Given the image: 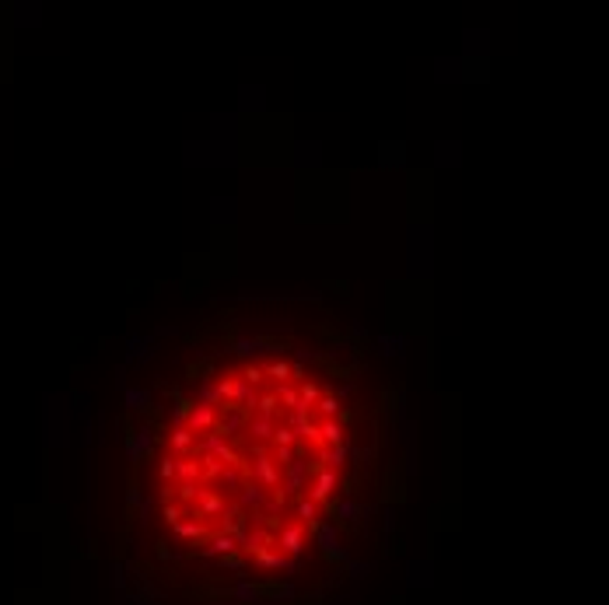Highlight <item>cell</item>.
Wrapping results in <instances>:
<instances>
[{"label":"cell","instance_id":"obj_12","mask_svg":"<svg viewBox=\"0 0 609 605\" xmlns=\"http://www.w3.org/2000/svg\"><path fill=\"white\" fill-rule=\"evenodd\" d=\"M319 444H322V448L344 444V427H340V420H322V424H319Z\"/></svg>","mask_w":609,"mask_h":605},{"label":"cell","instance_id":"obj_7","mask_svg":"<svg viewBox=\"0 0 609 605\" xmlns=\"http://www.w3.org/2000/svg\"><path fill=\"white\" fill-rule=\"evenodd\" d=\"M172 528H175V536H182L186 543L207 539V521H203V518H197V514H193V518H179Z\"/></svg>","mask_w":609,"mask_h":605},{"label":"cell","instance_id":"obj_6","mask_svg":"<svg viewBox=\"0 0 609 605\" xmlns=\"http://www.w3.org/2000/svg\"><path fill=\"white\" fill-rule=\"evenodd\" d=\"M165 444H168L172 455H189V451L197 448V434H189V427H172Z\"/></svg>","mask_w":609,"mask_h":605},{"label":"cell","instance_id":"obj_26","mask_svg":"<svg viewBox=\"0 0 609 605\" xmlns=\"http://www.w3.org/2000/svg\"><path fill=\"white\" fill-rule=\"evenodd\" d=\"M245 385H249V389H259V385H263V367H256V364L245 367Z\"/></svg>","mask_w":609,"mask_h":605},{"label":"cell","instance_id":"obj_19","mask_svg":"<svg viewBox=\"0 0 609 605\" xmlns=\"http://www.w3.org/2000/svg\"><path fill=\"white\" fill-rule=\"evenodd\" d=\"M277 409H280V402H277V396H274V392L256 396V413H259V417H274Z\"/></svg>","mask_w":609,"mask_h":605},{"label":"cell","instance_id":"obj_25","mask_svg":"<svg viewBox=\"0 0 609 605\" xmlns=\"http://www.w3.org/2000/svg\"><path fill=\"white\" fill-rule=\"evenodd\" d=\"M126 406L130 409H147V392L144 389H130L126 392Z\"/></svg>","mask_w":609,"mask_h":605},{"label":"cell","instance_id":"obj_1","mask_svg":"<svg viewBox=\"0 0 609 605\" xmlns=\"http://www.w3.org/2000/svg\"><path fill=\"white\" fill-rule=\"evenodd\" d=\"M249 472L256 476V483L263 486V490H280V479H284V472H280V466L270 459V451H263V448H256L252 451V462H249Z\"/></svg>","mask_w":609,"mask_h":605},{"label":"cell","instance_id":"obj_21","mask_svg":"<svg viewBox=\"0 0 609 605\" xmlns=\"http://www.w3.org/2000/svg\"><path fill=\"white\" fill-rule=\"evenodd\" d=\"M298 396H301V402H304V406L312 409V406L322 399V389H319L315 382H309V378H304V382H301V389H298Z\"/></svg>","mask_w":609,"mask_h":605},{"label":"cell","instance_id":"obj_23","mask_svg":"<svg viewBox=\"0 0 609 605\" xmlns=\"http://www.w3.org/2000/svg\"><path fill=\"white\" fill-rule=\"evenodd\" d=\"M274 441H277V448H294V444H298V434H294L291 427H277V431H274Z\"/></svg>","mask_w":609,"mask_h":605},{"label":"cell","instance_id":"obj_24","mask_svg":"<svg viewBox=\"0 0 609 605\" xmlns=\"http://www.w3.org/2000/svg\"><path fill=\"white\" fill-rule=\"evenodd\" d=\"M336 514L344 518V521H351V525H354V521L361 518V507H357V504H351V501H344V504H336Z\"/></svg>","mask_w":609,"mask_h":605},{"label":"cell","instance_id":"obj_22","mask_svg":"<svg viewBox=\"0 0 609 605\" xmlns=\"http://www.w3.org/2000/svg\"><path fill=\"white\" fill-rule=\"evenodd\" d=\"M263 347H266V343H263V339H249V336H242V339H239V343H235V350H239L242 357H252V354H259Z\"/></svg>","mask_w":609,"mask_h":605},{"label":"cell","instance_id":"obj_28","mask_svg":"<svg viewBox=\"0 0 609 605\" xmlns=\"http://www.w3.org/2000/svg\"><path fill=\"white\" fill-rule=\"evenodd\" d=\"M235 598H245V602H252V598H256V588H252V584H239V588H235Z\"/></svg>","mask_w":609,"mask_h":605},{"label":"cell","instance_id":"obj_4","mask_svg":"<svg viewBox=\"0 0 609 605\" xmlns=\"http://www.w3.org/2000/svg\"><path fill=\"white\" fill-rule=\"evenodd\" d=\"M186 427H189V434H210V431L217 427V409H214V406H200V402H193Z\"/></svg>","mask_w":609,"mask_h":605},{"label":"cell","instance_id":"obj_16","mask_svg":"<svg viewBox=\"0 0 609 605\" xmlns=\"http://www.w3.org/2000/svg\"><path fill=\"white\" fill-rule=\"evenodd\" d=\"M274 396H277V402H284V406H287L291 413H294V409L301 406V396H298V389H294L291 382H284V385H277V392H274Z\"/></svg>","mask_w":609,"mask_h":605},{"label":"cell","instance_id":"obj_3","mask_svg":"<svg viewBox=\"0 0 609 605\" xmlns=\"http://www.w3.org/2000/svg\"><path fill=\"white\" fill-rule=\"evenodd\" d=\"M336 486H340V476L333 472V469H315V476H312V483H309V494L304 497H312L315 504H326L333 494H336Z\"/></svg>","mask_w":609,"mask_h":605},{"label":"cell","instance_id":"obj_10","mask_svg":"<svg viewBox=\"0 0 609 605\" xmlns=\"http://www.w3.org/2000/svg\"><path fill=\"white\" fill-rule=\"evenodd\" d=\"M203 553H207V556H224V560H228V556H235V553H239V543H235L232 536L217 532V536L207 539V549H203Z\"/></svg>","mask_w":609,"mask_h":605},{"label":"cell","instance_id":"obj_11","mask_svg":"<svg viewBox=\"0 0 609 605\" xmlns=\"http://www.w3.org/2000/svg\"><path fill=\"white\" fill-rule=\"evenodd\" d=\"M347 444H333V448H322L319 451V466L322 469H333V472H340V466H344V459H347Z\"/></svg>","mask_w":609,"mask_h":605},{"label":"cell","instance_id":"obj_9","mask_svg":"<svg viewBox=\"0 0 609 605\" xmlns=\"http://www.w3.org/2000/svg\"><path fill=\"white\" fill-rule=\"evenodd\" d=\"M319 507L322 504H315L312 497H298L294 501V514H298V521L309 528V532H315V528H319Z\"/></svg>","mask_w":609,"mask_h":605},{"label":"cell","instance_id":"obj_27","mask_svg":"<svg viewBox=\"0 0 609 605\" xmlns=\"http://www.w3.org/2000/svg\"><path fill=\"white\" fill-rule=\"evenodd\" d=\"M277 459H280V466L287 469V466L294 462V448H277Z\"/></svg>","mask_w":609,"mask_h":605},{"label":"cell","instance_id":"obj_2","mask_svg":"<svg viewBox=\"0 0 609 605\" xmlns=\"http://www.w3.org/2000/svg\"><path fill=\"white\" fill-rule=\"evenodd\" d=\"M304 543H309V528H304L301 521H291V525H284L280 528V536H277V549L284 553V556H301V549H304Z\"/></svg>","mask_w":609,"mask_h":605},{"label":"cell","instance_id":"obj_13","mask_svg":"<svg viewBox=\"0 0 609 605\" xmlns=\"http://www.w3.org/2000/svg\"><path fill=\"white\" fill-rule=\"evenodd\" d=\"M245 427H249V434H252L259 444H263V441H274V431H277L274 420H270V417H259V413H256V417H252Z\"/></svg>","mask_w":609,"mask_h":605},{"label":"cell","instance_id":"obj_18","mask_svg":"<svg viewBox=\"0 0 609 605\" xmlns=\"http://www.w3.org/2000/svg\"><path fill=\"white\" fill-rule=\"evenodd\" d=\"M315 409L322 413V420H336V413H340V399L333 392H322V399L315 402Z\"/></svg>","mask_w":609,"mask_h":605},{"label":"cell","instance_id":"obj_8","mask_svg":"<svg viewBox=\"0 0 609 605\" xmlns=\"http://www.w3.org/2000/svg\"><path fill=\"white\" fill-rule=\"evenodd\" d=\"M197 518H214V514H224V497L214 494V490H200V497H197Z\"/></svg>","mask_w":609,"mask_h":605},{"label":"cell","instance_id":"obj_20","mask_svg":"<svg viewBox=\"0 0 609 605\" xmlns=\"http://www.w3.org/2000/svg\"><path fill=\"white\" fill-rule=\"evenodd\" d=\"M315 532H319L322 553H329V556H340V553H336V528H333V525H319Z\"/></svg>","mask_w":609,"mask_h":605},{"label":"cell","instance_id":"obj_14","mask_svg":"<svg viewBox=\"0 0 609 605\" xmlns=\"http://www.w3.org/2000/svg\"><path fill=\"white\" fill-rule=\"evenodd\" d=\"M197 402L200 406H221V392H217V382H210V378H203L200 382V392H197Z\"/></svg>","mask_w":609,"mask_h":605},{"label":"cell","instance_id":"obj_17","mask_svg":"<svg viewBox=\"0 0 609 605\" xmlns=\"http://www.w3.org/2000/svg\"><path fill=\"white\" fill-rule=\"evenodd\" d=\"M263 374L284 385V382H291V364H287V361H274V364H266V367H263Z\"/></svg>","mask_w":609,"mask_h":605},{"label":"cell","instance_id":"obj_5","mask_svg":"<svg viewBox=\"0 0 609 605\" xmlns=\"http://www.w3.org/2000/svg\"><path fill=\"white\" fill-rule=\"evenodd\" d=\"M252 560H256L259 571H291V567H294V560L284 556V553L274 549V546H270V549H263V553H256Z\"/></svg>","mask_w":609,"mask_h":605},{"label":"cell","instance_id":"obj_15","mask_svg":"<svg viewBox=\"0 0 609 605\" xmlns=\"http://www.w3.org/2000/svg\"><path fill=\"white\" fill-rule=\"evenodd\" d=\"M239 501H242V507H256V504H266V490H263L259 483H249V486H242Z\"/></svg>","mask_w":609,"mask_h":605}]
</instances>
